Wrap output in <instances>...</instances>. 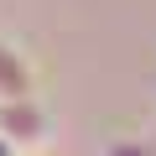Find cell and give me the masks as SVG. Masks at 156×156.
I'll use <instances>...</instances> for the list:
<instances>
[{
    "label": "cell",
    "mask_w": 156,
    "mask_h": 156,
    "mask_svg": "<svg viewBox=\"0 0 156 156\" xmlns=\"http://www.w3.org/2000/svg\"><path fill=\"white\" fill-rule=\"evenodd\" d=\"M26 89H31V73L16 62L11 47H0V99H26Z\"/></svg>",
    "instance_id": "1"
}]
</instances>
